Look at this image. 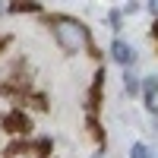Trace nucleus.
I'll list each match as a JSON object with an SVG mask.
<instances>
[{
    "label": "nucleus",
    "instance_id": "1",
    "mask_svg": "<svg viewBox=\"0 0 158 158\" xmlns=\"http://www.w3.org/2000/svg\"><path fill=\"white\" fill-rule=\"evenodd\" d=\"M51 32H54V41L67 51V54H82L92 48V32L85 22H79L76 16H51Z\"/></svg>",
    "mask_w": 158,
    "mask_h": 158
},
{
    "label": "nucleus",
    "instance_id": "2",
    "mask_svg": "<svg viewBox=\"0 0 158 158\" xmlns=\"http://www.w3.org/2000/svg\"><path fill=\"white\" fill-rule=\"evenodd\" d=\"M3 127H6V133H13V136H32V117L25 114L22 108H10L6 114H3Z\"/></svg>",
    "mask_w": 158,
    "mask_h": 158
},
{
    "label": "nucleus",
    "instance_id": "3",
    "mask_svg": "<svg viewBox=\"0 0 158 158\" xmlns=\"http://www.w3.org/2000/svg\"><path fill=\"white\" fill-rule=\"evenodd\" d=\"M111 60H114V63H120V67H130V63L136 60L133 44H127V41H120V38H117V41L111 44Z\"/></svg>",
    "mask_w": 158,
    "mask_h": 158
},
{
    "label": "nucleus",
    "instance_id": "4",
    "mask_svg": "<svg viewBox=\"0 0 158 158\" xmlns=\"http://www.w3.org/2000/svg\"><path fill=\"white\" fill-rule=\"evenodd\" d=\"M0 158H38V152L32 149V142H13Z\"/></svg>",
    "mask_w": 158,
    "mask_h": 158
},
{
    "label": "nucleus",
    "instance_id": "5",
    "mask_svg": "<svg viewBox=\"0 0 158 158\" xmlns=\"http://www.w3.org/2000/svg\"><path fill=\"white\" fill-rule=\"evenodd\" d=\"M101 82H104V73L98 70V73H95V82H92V92H89V111H92V114L101 108Z\"/></svg>",
    "mask_w": 158,
    "mask_h": 158
},
{
    "label": "nucleus",
    "instance_id": "6",
    "mask_svg": "<svg viewBox=\"0 0 158 158\" xmlns=\"http://www.w3.org/2000/svg\"><path fill=\"white\" fill-rule=\"evenodd\" d=\"M123 92H127L130 98H136L139 92H142V79H139L136 73H130V70L123 73Z\"/></svg>",
    "mask_w": 158,
    "mask_h": 158
},
{
    "label": "nucleus",
    "instance_id": "7",
    "mask_svg": "<svg viewBox=\"0 0 158 158\" xmlns=\"http://www.w3.org/2000/svg\"><path fill=\"white\" fill-rule=\"evenodd\" d=\"M10 13H41V3H6Z\"/></svg>",
    "mask_w": 158,
    "mask_h": 158
},
{
    "label": "nucleus",
    "instance_id": "8",
    "mask_svg": "<svg viewBox=\"0 0 158 158\" xmlns=\"http://www.w3.org/2000/svg\"><path fill=\"white\" fill-rule=\"evenodd\" d=\"M130 158H152V149L146 142H133V146H130Z\"/></svg>",
    "mask_w": 158,
    "mask_h": 158
},
{
    "label": "nucleus",
    "instance_id": "9",
    "mask_svg": "<svg viewBox=\"0 0 158 158\" xmlns=\"http://www.w3.org/2000/svg\"><path fill=\"white\" fill-rule=\"evenodd\" d=\"M6 48H10V35H0V54H3Z\"/></svg>",
    "mask_w": 158,
    "mask_h": 158
},
{
    "label": "nucleus",
    "instance_id": "10",
    "mask_svg": "<svg viewBox=\"0 0 158 158\" xmlns=\"http://www.w3.org/2000/svg\"><path fill=\"white\" fill-rule=\"evenodd\" d=\"M149 10L155 13V19H158V0H155V3H149Z\"/></svg>",
    "mask_w": 158,
    "mask_h": 158
},
{
    "label": "nucleus",
    "instance_id": "11",
    "mask_svg": "<svg viewBox=\"0 0 158 158\" xmlns=\"http://www.w3.org/2000/svg\"><path fill=\"white\" fill-rule=\"evenodd\" d=\"M152 35H155V41H158V19H155V25H152Z\"/></svg>",
    "mask_w": 158,
    "mask_h": 158
}]
</instances>
